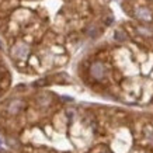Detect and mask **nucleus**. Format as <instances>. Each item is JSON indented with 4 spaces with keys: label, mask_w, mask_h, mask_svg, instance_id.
Here are the masks:
<instances>
[{
    "label": "nucleus",
    "mask_w": 153,
    "mask_h": 153,
    "mask_svg": "<svg viewBox=\"0 0 153 153\" xmlns=\"http://www.w3.org/2000/svg\"><path fill=\"white\" fill-rule=\"evenodd\" d=\"M19 105H21V102H14V104H11V107H10V112H16L20 108Z\"/></svg>",
    "instance_id": "obj_1"
},
{
    "label": "nucleus",
    "mask_w": 153,
    "mask_h": 153,
    "mask_svg": "<svg viewBox=\"0 0 153 153\" xmlns=\"http://www.w3.org/2000/svg\"><path fill=\"white\" fill-rule=\"evenodd\" d=\"M100 66H101V65H96L94 68H96V69H100ZM94 76H96V77H100V76H101V73H100V70H98V72H96V73H94Z\"/></svg>",
    "instance_id": "obj_2"
},
{
    "label": "nucleus",
    "mask_w": 153,
    "mask_h": 153,
    "mask_svg": "<svg viewBox=\"0 0 153 153\" xmlns=\"http://www.w3.org/2000/svg\"><path fill=\"white\" fill-rule=\"evenodd\" d=\"M0 143H1V140H0Z\"/></svg>",
    "instance_id": "obj_3"
}]
</instances>
